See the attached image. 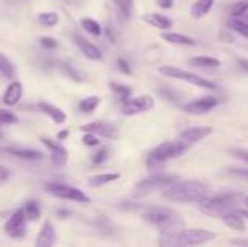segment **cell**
Listing matches in <instances>:
<instances>
[{"label":"cell","mask_w":248,"mask_h":247,"mask_svg":"<svg viewBox=\"0 0 248 247\" xmlns=\"http://www.w3.org/2000/svg\"><path fill=\"white\" fill-rule=\"evenodd\" d=\"M73 41H75V44L78 46V49L81 51L88 60H92V61H100L101 60V51L95 46V44L90 43L83 34L75 33L73 34Z\"/></svg>","instance_id":"7c38bea8"},{"label":"cell","mask_w":248,"mask_h":247,"mask_svg":"<svg viewBox=\"0 0 248 247\" xmlns=\"http://www.w3.org/2000/svg\"><path fill=\"white\" fill-rule=\"evenodd\" d=\"M164 41L170 44H181V46H194L196 44V39L191 36H186V34H179V33H162L160 34Z\"/></svg>","instance_id":"ffe728a7"},{"label":"cell","mask_w":248,"mask_h":247,"mask_svg":"<svg viewBox=\"0 0 248 247\" xmlns=\"http://www.w3.org/2000/svg\"><path fill=\"white\" fill-rule=\"evenodd\" d=\"M221 220H223V224L228 229H232V231H236V232L245 231V218H243V215L240 214L238 210L228 212L226 215H223Z\"/></svg>","instance_id":"e0dca14e"},{"label":"cell","mask_w":248,"mask_h":247,"mask_svg":"<svg viewBox=\"0 0 248 247\" xmlns=\"http://www.w3.org/2000/svg\"><path fill=\"white\" fill-rule=\"evenodd\" d=\"M238 65H240V68H242L243 71H247V73H248V60H243V58H240V60H238Z\"/></svg>","instance_id":"ee69618b"},{"label":"cell","mask_w":248,"mask_h":247,"mask_svg":"<svg viewBox=\"0 0 248 247\" xmlns=\"http://www.w3.org/2000/svg\"><path fill=\"white\" fill-rule=\"evenodd\" d=\"M248 12V0H240L232 7V17H242Z\"/></svg>","instance_id":"d590c367"},{"label":"cell","mask_w":248,"mask_h":247,"mask_svg":"<svg viewBox=\"0 0 248 247\" xmlns=\"http://www.w3.org/2000/svg\"><path fill=\"white\" fill-rule=\"evenodd\" d=\"M176 181H179V178H177L176 175H152V176H149V178L139 181L137 185H135L134 191H135V195H140L142 197V195H149V193H152V191L164 190V188L170 186Z\"/></svg>","instance_id":"52a82bcc"},{"label":"cell","mask_w":248,"mask_h":247,"mask_svg":"<svg viewBox=\"0 0 248 247\" xmlns=\"http://www.w3.org/2000/svg\"><path fill=\"white\" fill-rule=\"evenodd\" d=\"M142 19H144V22L150 24L152 27H157V29H162V31H169L172 27V20L169 17L162 16V14H155V12L145 14Z\"/></svg>","instance_id":"d6986e66"},{"label":"cell","mask_w":248,"mask_h":247,"mask_svg":"<svg viewBox=\"0 0 248 247\" xmlns=\"http://www.w3.org/2000/svg\"><path fill=\"white\" fill-rule=\"evenodd\" d=\"M216 237L215 232L204 231V229H184L177 232H164L159 239L160 246L169 247H183V246H199L213 241Z\"/></svg>","instance_id":"7a4b0ae2"},{"label":"cell","mask_w":248,"mask_h":247,"mask_svg":"<svg viewBox=\"0 0 248 247\" xmlns=\"http://www.w3.org/2000/svg\"><path fill=\"white\" fill-rule=\"evenodd\" d=\"M24 214H26L27 220L32 222V220H37V218L41 217V203L36 200H29L26 201V205H24Z\"/></svg>","instance_id":"d4e9b609"},{"label":"cell","mask_w":248,"mask_h":247,"mask_svg":"<svg viewBox=\"0 0 248 247\" xmlns=\"http://www.w3.org/2000/svg\"><path fill=\"white\" fill-rule=\"evenodd\" d=\"M120 180V173H103V175H95L88 180V185L92 188H98L103 185H108V183H113Z\"/></svg>","instance_id":"603a6c76"},{"label":"cell","mask_w":248,"mask_h":247,"mask_svg":"<svg viewBox=\"0 0 248 247\" xmlns=\"http://www.w3.org/2000/svg\"><path fill=\"white\" fill-rule=\"evenodd\" d=\"M213 132V127H209V125H199V127H187L184 129L183 132L179 134V139H183L184 142H187V144H196V142L202 141V139H206L209 134Z\"/></svg>","instance_id":"4fadbf2b"},{"label":"cell","mask_w":248,"mask_h":247,"mask_svg":"<svg viewBox=\"0 0 248 247\" xmlns=\"http://www.w3.org/2000/svg\"><path fill=\"white\" fill-rule=\"evenodd\" d=\"M100 135L93 134V132H85V137H83V144L90 146V148H95V146L100 144Z\"/></svg>","instance_id":"74e56055"},{"label":"cell","mask_w":248,"mask_h":247,"mask_svg":"<svg viewBox=\"0 0 248 247\" xmlns=\"http://www.w3.org/2000/svg\"><path fill=\"white\" fill-rule=\"evenodd\" d=\"M10 154L17 156V158H22V159H29V161H34V159H41L43 158V154H41L39 151H36V149H9Z\"/></svg>","instance_id":"f1b7e54d"},{"label":"cell","mask_w":248,"mask_h":247,"mask_svg":"<svg viewBox=\"0 0 248 247\" xmlns=\"http://www.w3.org/2000/svg\"><path fill=\"white\" fill-rule=\"evenodd\" d=\"M113 2H115V5H117L118 12H120L125 19H128V17L132 16V10H134V0H113Z\"/></svg>","instance_id":"836d02e7"},{"label":"cell","mask_w":248,"mask_h":247,"mask_svg":"<svg viewBox=\"0 0 248 247\" xmlns=\"http://www.w3.org/2000/svg\"><path fill=\"white\" fill-rule=\"evenodd\" d=\"M68 135H69V131H66V129H64V131H59L58 132V139H59V141H64Z\"/></svg>","instance_id":"f6af8a7d"},{"label":"cell","mask_w":248,"mask_h":247,"mask_svg":"<svg viewBox=\"0 0 248 247\" xmlns=\"http://www.w3.org/2000/svg\"><path fill=\"white\" fill-rule=\"evenodd\" d=\"M98 105H100V97L92 95V97L83 99L81 102L78 103V109L81 110L83 114H92V112H95Z\"/></svg>","instance_id":"83f0119b"},{"label":"cell","mask_w":248,"mask_h":247,"mask_svg":"<svg viewBox=\"0 0 248 247\" xmlns=\"http://www.w3.org/2000/svg\"><path fill=\"white\" fill-rule=\"evenodd\" d=\"M37 20L46 27H54V26H58V22H59V14L51 12V10L49 12H41L39 16H37Z\"/></svg>","instance_id":"4dcf8cb0"},{"label":"cell","mask_w":248,"mask_h":247,"mask_svg":"<svg viewBox=\"0 0 248 247\" xmlns=\"http://www.w3.org/2000/svg\"><path fill=\"white\" fill-rule=\"evenodd\" d=\"M22 93H24L22 83L14 80V82H10V85L5 88V92H3L2 102L5 103L7 107H16L17 103L20 102V99H22Z\"/></svg>","instance_id":"9a60e30c"},{"label":"cell","mask_w":248,"mask_h":247,"mask_svg":"<svg viewBox=\"0 0 248 247\" xmlns=\"http://www.w3.org/2000/svg\"><path fill=\"white\" fill-rule=\"evenodd\" d=\"M54 244H56V227L49 220H46L36 237V246L37 247H49Z\"/></svg>","instance_id":"2e32d148"},{"label":"cell","mask_w":248,"mask_h":247,"mask_svg":"<svg viewBox=\"0 0 248 247\" xmlns=\"http://www.w3.org/2000/svg\"><path fill=\"white\" fill-rule=\"evenodd\" d=\"M81 27H83V31L93 34V36H101V33H103L100 22H96V20L92 19V17H85V19H81Z\"/></svg>","instance_id":"f546056e"},{"label":"cell","mask_w":248,"mask_h":247,"mask_svg":"<svg viewBox=\"0 0 248 247\" xmlns=\"http://www.w3.org/2000/svg\"><path fill=\"white\" fill-rule=\"evenodd\" d=\"M232 244H240V246H248V239H235V241H232Z\"/></svg>","instance_id":"bcb514c9"},{"label":"cell","mask_w":248,"mask_h":247,"mask_svg":"<svg viewBox=\"0 0 248 247\" xmlns=\"http://www.w3.org/2000/svg\"><path fill=\"white\" fill-rule=\"evenodd\" d=\"M189 148H191V144L184 142L183 139H179V137H177V141H166V142H162V144L155 146V148L149 152L145 165H147V168L150 169L159 168L164 163L183 156Z\"/></svg>","instance_id":"3957f363"},{"label":"cell","mask_w":248,"mask_h":247,"mask_svg":"<svg viewBox=\"0 0 248 247\" xmlns=\"http://www.w3.org/2000/svg\"><path fill=\"white\" fill-rule=\"evenodd\" d=\"M110 88L111 92H115L118 95V99L122 100V102H125L127 99H130L132 95V88L127 85H120V83H110Z\"/></svg>","instance_id":"d6a6232c"},{"label":"cell","mask_w":248,"mask_h":247,"mask_svg":"<svg viewBox=\"0 0 248 247\" xmlns=\"http://www.w3.org/2000/svg\"><path fill=\"white\" fill-rule=\"evenodd\" d=\"M184 82L191 83V85L198 86V88H204V90H216V88H218L215 82L202 78V76H199V75H196V73H193V71H187L186 80H184Z\"/></svg>","instance_id":"7402d4cb"},{"label":"cell","mask_w":248,"mask_h":247,"mask_svg":"<svg viewBox=\"0 0 248 247\" xmlns=\"http://www.w3.org/2000/svg\"><path fill=\"white\" fill-rule=\"evenodd\" d=\"M41 142L51 151V161L54 163L56 166L66 165V161H68V151H66L64 146H61L59 139L54 141V139H49V137H41Z\"/></svg>","instance_id":"8fae6325"},{"label":"cell","mask_w":248,"mask_h":247,"mask_svg":"<svg viewBox=\"0 0 248 247\" xmlns=\"http://www.w3.org/2000/svg\"><path fill=\"white\" fill-rule=\"evenodd\" d=\"M159 71H160V75L169 76V78H174V80H183V82L186 80V75H187V71L177 68V66H170V65L160 66Z\"/></svg>","instance_id":"4316f807"},{"label":"cell","mask_w":248,"mask_h":247,"mask_svg":"<svg viewBox=\"0 0 248 247\" xmlns=\"http://www.w3.org/2000/svg\"><path fill=\"white\" fill-rule=\"evenodd\" d=\"M155 3L160 7V9H172L174 0H155Z\"/></svg>","instance_id":"b9f144b4"},{"label":"cell","mask_w":248,"mask_h":247,"mask_svg":"<svg viewBox=\"0 0 248 247\" xmlns=\"http://www.w3.org/2000/svg\"><path fill=\"white\" fill-rule=\"evenodd\" d=\"M44 190L47 193H51L52 197L61 198V200H69V201H78V203H88L90 198L88 195L83 190L75 186L64 185V183H58V181H51L44 185Z\"/></svg>","instance_id":"8992f818"},{"label":"cell","mask_w":248,"mask_h":247,"mask_svg":"<svg viewBox=\"0 0 248 247\" xmlns=\"http://www.w3.org/2000/svg\"><path fill=\"white\" fill-rule=\"evenodd\" d=\"M243 175H245V176H247V178H248V171H243Z\"/></svg>","instance_id":"c3c4849f"},{"label":"cell","mask_w":248,"mask_h":247,"mask_svg":"<svg viewBox=\"0 0 248 247\" xmlns=\"http://www.w3.org/2000/svg\"><path fill=\"white\" fill-rule=\"evenodd\" d=\"M189 65L196 66V68H218L221 61L213 56H194L189 60Z\"/></svg>","instance_id":"cb8c5ba5"},{"label":"cell","mask_w":248,"mask_h":247,"mask_svg":"<svg viewBox=\"0 0 248 247\" xmlns=\"http://www.w3.org/2000/svg\"><path fill=\"white\" fill-rule=\"evenodd\" d=\"M142 218L147 222L149 225L155 229H160L164 232H169L172 229H176L177 225H181L183 218L177 214L174 208L169 207H150L142 214Z\"/></svg>","instance_id":"277c9868"},{"label":"cell","mask_w":248,"mask_h":247,"mask_svg":"<svg viewBox=\"0 0 248 247\" xmlns=\"http://www.w3.org/2000/svg\"><path fill=\"white\" fill-rule=\"evenodd\" d=\"M108 154H110V152H108V149L107 148H101V149H98V151H96L95 154L92 156V163L95 166H100L101 163H105L108 159Z\"/></svg>","instance_id":"8d00e7d4"},{"label":"cell","mask_w":248,"mask_h":247,"mask_svg":"<svg viewBox=\"0 0 248 247\" xmlns=\"http://www.w3.org/2000/svg\"><path fill=\"white\" fill-rule=\"evenodd\" d=\"M208 185L196 181V180L176 181L162 190V197L169 201H174V203H199L208 197Z\"/></svg>","instance_id":"6da1fadb"},{"label":"cell","mask_w":248,"mask_h":247,"mask_svg":"<svg viewBox=\"0 0 248 247\" xmlns=\"http://www.w3.org/2000/svg\"><path fill=\"white\" fill-rule=\"evenodd\" d=\"M238 212L243 215V218H247V220H248V208H245V210H238Z\"/></svg>","instance_id":"7dc6e473"},{"label":"cell","mask_w":248,"mask_h":247,"mask_svg":"<svg viewBox=\"0 0 248 247\" xmlns=\"http://www.w3.org/2000/svg\"><path fill=\"white\" fill-rule=\"evenodd\" d=\"M219 103V100L216 97H201L198 100L186 103L184 105V112L191 114V115H202V114H208L209 110H213Z\"/></svg>","instance_id":"30bf717a"},{"label":"cell","mask_w":248,"mask_h":247,"mask_svg":"<svg viewBox=\"0 0 248 247\" xmlns=\"http://www.w3.org/2000/svg\"><path fill=\"white\" fill-rule=\"evenodd\" d=\"M83 132H93V134H98L101 137H108V139H115L117 137V129L111 124L101 122V120H95V122H90L86 125H81Z\"/></svg>","instance_id":"5bb4252c"},{"label":"cell","mask_w":248,"mask_h":247,"mask_svg":"<svg viewBox=\"0 0 248 247\" xmlns=\"http://www.w3.org/2000/svg\"><path fill=\"white\" fill-rule=\"evenodd\" d=\"M27 217L24 214V208H19L12 214V217L5 222V232L14 239H20L26 235L27 232Z\"/></svg>","instance_id":"9c48e42d"},{"label":"cell","mask_w":248,"mask_h":247,"mask_svg":"<svg viewBox=\"0 0 248 247\" xmlns=\"http://www.w3.org/2000/svg\"><path fill=\"white\" fill-rule=\"evenodd\" d=\"M39 44L44 48V49H56L58 48V41L54 37H49V36H43L39 39Z\"/></svg>","instance_id":"f35d334b"},{"label":"cell","mask_w":248,"mask_h":247,"mask_svg":"<svg viewBox=\"0 0 248 247\" xmlns=\"http://www.w3.org/2000/svg\"><path fill=\"white\" fill-rule=\"evenodd\" d=\"M117 66L120 68V71L124 73V75H132V68L130 65H128L127 61L124 60V58H118L117 60Z\"/></svg>","instance_id":"ab89813d"},{"label":"cell","mask_w":248,"mask_h":247,"mask_svg":"<svg viewBox=\"0 0 248 247\" xmlns=\"http://www.w3.org/2000/svg\"><path fill=\"white\" fill-rule=\"evenodd\" d=\"M240 198V193H223L218 197H206L202 201H199V210L206 215L213 217H223L228 212L235 210V203Z\"/></svg>","instance_id":"5b68a950"},{"label":"cell","mask_w":248,"mask_h":247,"mask_svg":"<svg viewBox=\"0 0 248 247\" xmlns=\"http://www.w3.org/2000/svg\"><path fill=\"white\" fill-rule=\"evenodd\" d=\"M0 75L9 80H12L16 76V66L3 53H0Z\"/></svg>","instance_id":"484cf974"},{"label":"cell","mask_w":248,"mask_h":247,"mask_svg":"<svg viewBox=\"0 0 248 247\" xmlns=\"http://www.w3.org/2000/svg\"><path fill=\"white\" fill-rule=\"evenodd\" d=\"M232 156H235L236 159H240V161H243L248 165V151H245V149H233Z\"/></svg>","instance_id":"60d3db41"},{"label":"cell","mask_w":248,"mask_h":247,"mask_svg":"<svg viewBox=\"0 0 248 247\" xmlns=\"http://www.w3.org/2000/svg\"><path fill=\"white\" fill-rule=\"evenodd\" d=\"M7 178H9V169L0 166V181H2V180H7Z\"/></svg>","instance_id":"7bdbcfd3"},{"label":"cell","mask_w":248,"mask_h":247,"mask_svg":"<svg viewBox=\"0 0 248 247\" xmlns=\"http://www.w3.org/2000/svg\"><path fill=\"white\" fill-rule=\"evenodd\" d=\"M14 124H19V117L14 112L0 109V125H14Z\"/></svg>","instance_id":"e575fe53"},{"label":"cell","mask_w":248,"mask_h":247,"mask_svg":"<svg viewBox=\"0 0 248 247\" xmlns=\"http://www.w3.org/2000/svg\"><path fill=\"white\" fill-rule=\"evenodd\" d=\"M154 99L150 95H139L130 97L125 102H122V114L124 115H139V114L149 112L154 109Z\"/></svg>","instance_id":"ba28073f"},{"label":"cell","mask_w":248,"mask_h":247,"mask_svg":"<svg viewBox=\"0 0 248 247\" xmlns=\"http://www.w3.org/2000/svg\"><path fill=\"white\" fill-rule=\"evenodd\" d=\"M39 110L43 114H46L47 117H51V120L54 124H58V125H61V124H64L66 122V114L62 112L59 107H56V105H52V103H47V102H39Z\"/></svg>","instance_id":"ac0fdd59"},{"label":"cell","mask_w":248,"mask_h":247,"mask_svg":"<svg viewBox=\"0 0 248 247\" xmlns=\"http://www.w3.org/2000/svg\"><path fill=\"white\" fill-rule=\"evenodd\" d=\"M215 5V0H196L191 7V17L194 19H202L206 14H209V10Z\"/></svg>","instance_id":"44dd1931"},{"label":"cell","mask_w":248,"mask_h":247,"mask_svg":"<svg viewBox=\"0 0 248 247\" xmlns=\"http://www.w3.org/2000/svg\"><path fill=\"white\" fill-rule=\"evenodd\" d=\"M228 26L232 31H235V33H238L240 36H243L248 39V22H245V20H240L238 17H233V19L228 22Z\"/></svg>","instance_id":"1f68e13d"}]
</instances>
